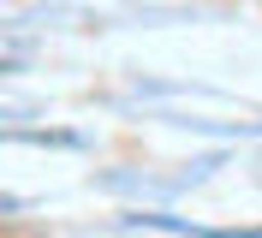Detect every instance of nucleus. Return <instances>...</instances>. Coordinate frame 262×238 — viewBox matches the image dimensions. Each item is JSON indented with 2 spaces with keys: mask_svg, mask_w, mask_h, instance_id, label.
Wrapping results in <instances>:
<instances>
[]
</instances>
